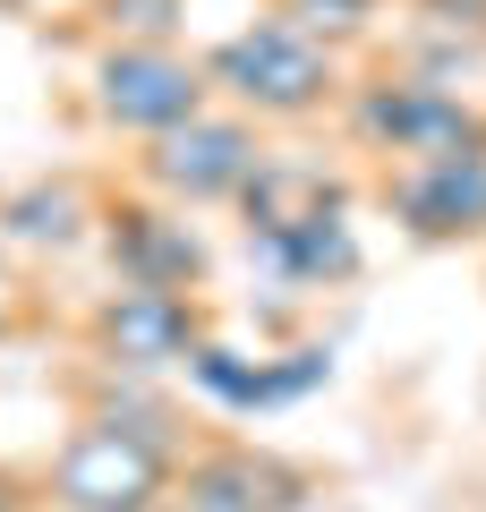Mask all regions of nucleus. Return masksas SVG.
Here are the masks:
<instances>
[{
  "mask_svg": "<svg viewBox=\"0 0 486 512\" xmlns=\"http://www.w3.org/2000/svg\"><path fill=\"white\" fill-rule=\"evenodd\" d=\"M111 9V26H128V35H171V26H180V0H103Z\"/></svg>",
  "mask_w": 486,
  "mask_h": 512,
  "instance_id": "nucleus-11",
  "label": "nucleus"
},
{
  "mask_svg": "<svg viewBox=\"0 0 486 512\" xmlns=\"http://www.w3.org/2000/svg\"><path fill=\"white\" fill-rule=\"evenodd\" d=\"M137 512H162V504H137Z\"/></svg>",
  "mask_w": 486,
  "mask_h": 512,
  "instance_id": "nucleus-14",
  "label": "nucleus"
},
{
  "mask_svg": "<svg viewBox=\"0 0 486 512\" xmlns=\"http://www.w3.org/2000/svg\"><path fill=\"white\" fill-rule=\"evenodd\" d=\"M162 487H171V453L145 427H128L120 410L111 419H86L69 436V453L52 461V504L60 512H137Z\"/></svg>",
  "mask_w": 486,
  "mask_h": 512,
  "instance_id": "nucleus-2",
  "label": "nucleus"
},
{
  "mask_svg": "<svg viewBox=\"0 0 486 512\" xmlns=\"http://www.w3.org/2000/svg\"><path fill=\"white\" fill-rule=\"evenodd\" d=\"M0 512H18V487H9V478H0Z\"/></svg>",
  "mask_w": 486,
  "mask_h": 512,
  "instance_id": "nucleus-13",
  "label": "nucleus"
},
{
  "mask_svg": "<svg viewBox=\"0 0 486 512\" xmlns=\"http://www.w3.org/2000/svg\"><path fill=\"white\" fill-rule=\"evenodd\" d=\"M111 265H120L128 282H154V291H188L205 256H197V239H188V222L128 205V214H111Z\"/></svg>",
  "mask_w": 486,
  "mask_h": 512,
  "instance_id": "nucleus-9",
  "label": "nucleus"
},
{
  "mask_svg": "<svg viewBox=\"0 0 486 512\" xmlns=\"http://www.w3.org/2000/svg\"><path fill=\"white\" fill-rule=\"evenodd\" d=\"M256 171H265L256 128H248V120H214V111H197V120H180V128H162L154 154H145V180H154L162 197H180V205L239 197Z\"/></svg>",
  "mask_w": 486,
  "mask_h": 512,
  "instance_id": "nucleus-5",
  "label": "nucleus"
},
{
  "mask_svg": "<svg viewBox=\"0 0 486 512\" xmlns=\"http://www.w3.org/2000/svg\"><path fill=\"white\" fill-rule=\"evenodd\" d=\"M103 350L120 367H171V359H197V308L188 291H154V282H128L103 316H94Z\"/></svg>",
  "mask_w": 486,
  "mask_h": 512,
  "instance_id": "nucleus-7",
  "label": "nucleus"
},
{
  "mask_svg": "<svg viewBox=\"0 0 486 512\" xmlns=\"http://www.w3.org/2000/svg\"><path fill=\"white\" fill-rule=\"evenodd\" d=\"M290 26H307V35H359L367 0H290Z\"/></svg>",
  "mask_w": 486,
  "mask_h": 512,
  "instance_id": "nucleus-10",
  "label": "nucleus"
},
{
  "mask_svg": "<svg viewBox=\"0 0 486 512\" xmlns=\"http://www.w3.org/2000/svg\"><path fill=\"white\" fill-rule=\"evenodd\" d=\"M205 69H214V86H231L239 103L265 111V120H307V111H324L333 94H342L333 52H316V35H307V26H290V18L231 35Z\"/></svg>",
  "mask_w": 486,
  "mask_h": 512,
  "instance_id": "nucleus-1",
  "label": "nucleus"
},
{
  "mask_svg": "<svg viewBox=\"0 0 486 512\" xmlns=\"http://www.w3.org/2000/svg\"><path fill=\"white\" fill-rule=\"evenodd\" d=\"M299 495H307V478L282 470L273 453H248V444H222V453L180 470L188 512H299Z\"/></svg>",
  "mask_w": 486,
  "mask_h": 512,
  "instance_id": "nucleus-8",
  "label": "nucleus"
},
{
  "mask_svg": "<svg viewBox=\"0 0 486 512\" xmlns=\"http://www.w3.org/2000/svg\"><path fill=\"white\" fill-rule=\"evenodd\" d=\"M94 103H103L111 128L162 137V128H180V120L205 111V69L180 60L171 43H120V52H103V69H94Z\"/></svg>",
  "mask_w": 486,
  "mask_h": 512,
  "instance_id": "nucleus-4",
  "label": "nucleus"
},
{
  "mask_svg": "<svg viewBox=\"0 0 486 512\" xmlns=\"http://www.w3.org/2000/svg\"><path fill=\"white\" fill-rule=\"evenodd\" d=\"M418 9H427V26H444V35L486 43V0H418Z\"/></svg>",
  "mask_w": 486,
  "mask_h": 512,
  "instance_id": "nucleus-12",
  "label": "nucleus"
},
{
  "mask_svg": "<svg viewBox=\"0 0 486 512\" xmlns=\"http://www.w3.org/2000/svg\"><path fill=\"white\" fill-rule=\"evenodd\" d=\"M359 137L401 163H435V154H478L486 146V111L461 86H435V77H393V86L359 94Z\"/></svg>",
  "mask_w": 486,
  "mask_h": 512,
  "instance_id": "nucleus-3",
  "label": "nucleus"
},
{
  "mask_svg": "<svg viewBox=\"0 0 486 512\" xmlns=\"http://www.w3.org/2000/svg\"><path fill=\"white\" fill-rule=\"evenodd\" d=\"M393 214L418 239H478L486 231V146L478 154H435L393 180Z\"/></svg>",
  "mask_w": 486,
  "mask_h": 512,
  "instance_id": "nucleus-6",
  "label": "nucleus"
}]
</instances>
